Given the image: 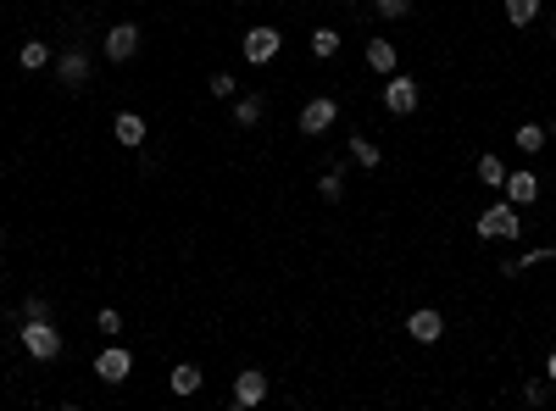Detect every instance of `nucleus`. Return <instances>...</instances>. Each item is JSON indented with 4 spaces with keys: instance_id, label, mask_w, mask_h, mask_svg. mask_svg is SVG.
I'll return each mask as SVG.
<instances>
[{
    "instance_id": "obj_30",
    "label": "nucleus",
    "mask_w": 556,
    "mask_h": 411,
    "mask_svg": "<svg viewBox=\"0 0 556 411\" xmlns=\"http://www.w3.org/2000/svg\"><path fill=\"white\" fill-rule=\"evenodd\" d=\"M184 6H200V0H184Z\"/></svg>"
},
{
    "instance_id": "obj_25",
    "label": "nucleus",
    "mask_w": 556,
    "mask_h": 411,
    "mask_svg": "<svg viewBox=\"0 0 556 411\" xmlns=\"http://www.w3.org/2000/svg\"><path fill=\"white\" fill-rule=\"evenodd\" d=\"M545 395H551V378H529V384H523V400H529V406H545Z\"/></svg>"
},
{
    "instance_id": "obj_28",
    "label": "nucleus",
    "mask_w": 556,
    "mask_h": 411,
    "mask_svg": "<svg viewBox=\"0 0 556 411\" xmlns=\"http://www.w3.org/2000/svg\"><path fill=\"white\" fill-rule=\"evenodd\" d=\"M523 267H540V261H556V250H529V256H518Z\"/></svg>"
},
{
    "instance_id": "obj_31",
    "label": "nucleus",
    "mask_w": 556,
    "mask_h": 411,
    "mask_svg": "<svg viewBox=\"0 0 556 411\" xmlns=\"http://www.w3.org/2000/svg\"><path fill=\"white\" fill-rule=\"evenodd\" d=\"M0 245H6V228H0Z\"/></svg>"
},
{
    "instance_id": "obj_29",
    "label": "nucleus",
    "mask_w": 556,
    "mask_h": 411,
    "mask_svg": "<svg viewBox=\"0 0 556 411\" xmlns=\"http://www.w3.org/2000/svg\"><path fill=\"white\" fill-rule=\"evenodd\" d=\"M545 378H551V389H556V351L545 356Z\"/></svg>"
},
{
    "instance_id": "obj_26",
    "label": "nucleus",
    "mask_w": 556,
    "mask_h": 411,
    "mask_svg": "<svg viewBox=\"0 0 556 411\" xmlns=\"http://www.w3.org/2000/svg\"><path fill=\"white\" fill-rule=\"evenodd\" d=\"M212 95L218 100H234V73H212Z\"/></svg>"
},
{
    "instance_id": "obj_20",
    "label": "nucleus",
    "mask_w": 556,
    "mask_h": 411,
    "mask_svg": "<svg viewBox=\"0 0 556 411\" xmlns=\"http://www.w3.org/2000/svg\"><path fill=\"white\" fill-rule=\"evenodd\" d=\"M512 145H518L523 156H540V151H545V128H540V122H523V128L512 133Z\"/></svg>"
},
{
    "instance_id": "obj_32",
    "label": "nucleus",
    "mask_w": 556,
    "mask_h": 411,
    "mask_svg": "<svg viewBox=\"0 0 556 411\" xmlns=\"http://www.w3.org/2000/svg\"><path fill=\"white\" fill-rule=\"evenodd\" d=\"M234 6H251V0H234Z\"/></svg>"
},
{
    "instance_id": "obj_3",
    "label": "nucleus",
    "mask_w": 556,
    "mask_h": 411,
    "mask_svg": "<svg viewBox=\"0 0 556 411\" xmlns=\"http://www.w3.org/2000/svg\"><path fill=\"white\" fill-rule=\"evenodd\" d=\"M50 67H56V84H61V90H73V95H79V90L95 79V56H90L84 45H67V50L50 61Z\"/></svg>"
},
{
    "instance_id": "obj_17",
    "label": "nucleus",
    "mask_w": 556,
    "mask_h": 411,
    "mask_svg": "<svg viewBox=\"0 0 556 411\" xmlns=\"http://www.w3.org/2000/svg\"><path fill=\"white\" fill-rule=\"evenodd\" d=\"M501 12H507V23H512V28H529V23L545 12V0H501Z\"/></svg>"
},
{
    "instance_id": "obj_10",
    "label": "nucleus",
    "mask_w": 556,
    "mask_h": 411,
    "mask_svg": "<svg viewBox=\"0 0 556 411\" xmlns=\"http://www.w3.org/2000/svg\"><path fill=\"white\" fill-rule=\"evenodd\" d=\"M262 400H267V373H256V367L234 373V406L251 411V406H262Z\"/></svg>"
},
{
    "instance_id": "obj_18",
    "label": "nucleus",
    "mask_w": 556,
    "mask_h": 411,
    "mask_svg": "<svg viewBox=\"0 0 556 411\" xmlns=\"http://www.w3.org/2000/svg\"><path fill=\"white\" fill-rule=\"evenodd\" d=\"M507 173H512V167H507V162H501L496 151H484V156H478V184H490V189H501V184H507Z\"/></svg>"
},
{
    "instance_id": "obj_13",
    "label": "nucleus",
    "mask_w": 556,
    "mask_h": 411,
    "mask_svg": "<svg viewBox=\"0 0 556 411\" xmlns=\"http://www.w3.org/2000/svg\"><path fill=\"white\" fill-rule=\"evenodd\" d=\"M501 189H507V200H512V206H534V200H540V178H534L529 167L507 173V184H501Z\"/></svg>"
},
{
    "instance_id": "obj_6",
    "label": "nucleus",
    "mask_w": 556,
    "mask_h": 411,
    "mask_svg": "<svg viewBox=\"0 0 556 411\" xmlns=\"http://www.w3.org/2000/svg\"><path fill=\"white\" fill-rule=\"evenodd\" d=\"M334 122H339V106H334L328 95H317V100H306V106H301V117H295V128L306 133V140H323V133H328Z\"/></svg>"
},
{
    "instance_id": "obj_23",
    "label": "nucleus",
    "mask_w": 556,
    "mask_h": 411,
    "mask_svg": "<svg viewBox=\"0 0 556 411\" xmlns=\"http://www.w3.org/2000/svg\"><path fill=\"white\" fill-rule=\"evenodd\" d=\"M373 17H384V23H406V17H412V0H373Z\"/></svg>"
},
{
    "instance_id": "obj_5",
    "label": "nucleus",
    "mask_w": 556,
    "mask_h": 411,
    "mask_svg": "<svg viewBox=\"0 0 556 411\" xmlns=\"http://www.w3.org/2000/svg\"><path fill=\"white\" fill-rule=\"evenodd\" d=\"M245 61H256V67H267V61H278V50H284V34H278L273 23H256V28H245Z\"/></svg>"
},
{
    "instance_id": "obj_1",
    "label": "nucleus",
    "mask_w": 556,
    "mask_h": 411,
    "mask_svg": "<svg viewBox=\"0 0 556 411\" xmlns=\"http://www.w3.org/2000/svg\"><path fill=\"white\" fill-rule=\"evenodd\" d=\"M473 228H478V239H501V245H507V239H523V217H518V206H512L507 195H501L496 206H484Z\"/></svg>"
},
{
    "instance_id": "obj_14",
    "label": "nucleus",
    "mask_w": 556,
    "mask_h": 411,
    "mask_svg": "<svg viewBox=\"0 0 556 411\" xmlns=\"http://www.w3.org/2000/svg\"><path fill=\"white\" fill-rule=\"evenodd\" d=\"M345 151H351V167H362V173H373V167L384 162V151L368 140V133H351V140H345Z\"/></svg>"
},
{
    "instance_id": "obj_9",
    "label": "nucleus",
    "mask_w": 556,
    "mask_h": 411,
    "mask_svg": "<svg viewBox=\"0 0 556 411\" xmlns=\"http://www.w3.org/2000/svg\"><path fill=\"white\" fill-rule=\"evenodd\" d=\"M406 333L417 339V345H440V333H445V317H440L434 306H417V311L406 317Z\"/></svg>"
},
{
    "instance_id": "obj_11",
    "label": "nucleus",
    "mask_w": 556,
    "mask_h": 411,
    "mask_svg": "<svg viewBox=\"0 0 556 411\" xmlns=\"http://www.w3.org/2000/svg\"><path fill=\"white\" fill-rule=\"evenodd\" d=\"M362 61H368V73H379V79H390V73H401V50H395L390 39H368V50H362Z\"/></svg>"
},
{
    "instance_id": "obj_12",
    "label": "nucleus",
    "mask_w": 556,
    "mask_h": 411,
    "mask_svg": "<svg viewBox=\"0 0 556 411\" xmlns=\"http://www.w3.org/2000/svg\"><path fill=\"white\" fill-rule=\"evenodd\" d=\"M112 140L123 151H139V145H145V117H139V111H117L112 117Z\"/></svg>"
},
{
    "instance_id": "obj_8",
    "label": "nucleus",
    "mask_w": 556,
    "mask_h": 411,
    "mask_svg": "<svg viewBox=\"0 0 556 411\" xmlns=\"http://www.w3.org/2000/svg\"><path fill=\"white\" fill-rule=\"evenodd\" d=\"M128 373H134V356H128L123 345H106V351L95 356V378H101V384H128Z\"/></svg>"
},
{
    "instance_id": "obj_7",
    "label": "nucleus",
    "mask_w": 556,
    "mask_h": 411,
    "mask_svg": "<svg viewBox=\"0 0 556 411\" xmlns=\"http://www.w3.org/2000/svg\"><path fill=\"white\" fill-rule=\"evenodd\" d=\"M417 100H423V95H417V84H412L406 73H390V79H384V111L406 117V111H417Z\"/></svg>"
},
{
    "instance_id": "obj_33",
    "label": "nucleus",
    "mask_w": 556,
    "mask_h": 411,
    "mask_svg": "<svg viewBox=\"0 0 556 411\" xmlns=\"http://www.w3.org/2000/svg\"><path fill=\"white\" fill-rule=\"evenodd\" d=\"M328 6H345V0H328Z\"/></svg>"
},
{
    "instance_id": "obj_4",
    "label": "nucleus",
    "mask_w": 556,
    "mask_h": 411,
    "mask_svg": "<svg viewBox=\"0 0 556 411\" xmlns=\"http://www.w3.org/2000/svg\"><path fill=\"white\" fill-rule=\"evenodd\" d=\"M139 45H145L139 23H112V28H106V39H101V56H106L112 67H123V61H134V56H139Z\"/></svg>"
},
{
    "instance_id": "obj_15",
    "label": "nucleus",
    "mask_w": 556,
    "mask_h": 411,
    "mask_svg": "<svg viewBox=\"0 0 556 411\" xmlns=\"http://www.w3.org/2000/svg\"><path fill=\"white\" fill-rule=\"evenodd\" d=\"M50 61H56V50H50L45 39H23V50H17V67H23V73H45Z\"/></svg>"
},
{
    "instance_id": "obj_27",
    "label": "nucleus",
    "mask_w": 556,
    "mask_h": 411,
    "mask_svg": "<svg viewBox=\"0 0 556 411\" xmlns=\"http://www.w3.org/2000/svg\"><path fill=\"white\" fill-rule=\"evenodd\" d=\"M28 317H50V300H45V295H28V300H23V322H28Z\"/></svg>"
},
{
    "instance_id": "obj_19",
    "label": "nucleus",
    "mask_w": 556,
    "mask_h": 411,
    "mask_svg": "<svg viewBox=\"0 0 556 411\" xmlns=\"http://www.w3.org/2000/svg\"><path fill=\"white\" fill-rule=\"evenodd\" d=\"M262 95H234V128H256L262 122Z\"/></svg>"
},
{
    "instance_id": "obj_16",
    "label": "nucleus",
    "mask_w": 556,
    "mask_h": 411,
    "mask_svg": "<svg viewBox=\"0 0 556 411\" xmlns=\"http://www.w3.org/2000/svg\"><path fill=\"white\" fill-rule=\"evenodd\" d=\"M200 384H206V373H200L195 362H178V367L167 373V389H173V395H195Z\"/></svg>"
},
{
    "instance_id": "obj_22",
    "label": "nucleus",
    "mask_w": 556,
    "mask_h": 411,
    "mask_svg": "<svg viewBox=\"0 0 556 411\" xmlns=\"http://www.w3.org/2000/svg\"><path fill=\"white\" fill-rule=\"evenodd\" d=\"M317 195L334 206V200H345V167H323V178H317Z\"/></svg>"
},
{
    "instance_id": "obj_34",
    "label": "nucleus",
    "mask_w": 556,
    "mask_h": 411,
    "mask_svg": "<svg viewBox=\"0 0 556 411\" xmlns=\"http://www.w3.org/2000/svg\"><path fill=\"white\" fill-rule=\"evenodd\" d=\"M551 39H556V23H551Z\"/></svg>"
},
{
    "instance_id": "obj_24",
    "label": "nucleus",
    "mask_w": 556,
    "mask_h": 411,
    "mask_svg": "<svg viewBox=\"0 0 556 411\" xmlns=\"http://www.w3.org/2000/svg\"><path fill=\"white\" fill-rule=\"evenodd\" d=\"M95 328H101L106 339H117V333H123V311H117V306H101V317H95Z\"/></svg>"
},
{
    "instance_id": "obj_21",
    "label": "nucleus",
    "mask_w": 556,
    "mask_h": 411,
    "mask_svg": "<svg viewBox=\"0 0 556 411\" xmlns=\"http://www.w3.org/2000/svg\"><path fill=\"white\" fill-rule=\"evenodd\" d=\"M339 45H345V39H339V28H312V56H317V61L339 56Z\"/></svg>"
},
{
    "instance_id": "obj_2",
    "label": "nucleus",
    "mask_w": 556,
    "mask_h": 411,
    "mask_svg": "<svg viewBox=\"0 0 556 411\" xmlns=\"http://www.w3.org/2000/svg\"><path fill=\"white\" fill-rule=\"evenodd\" d=\"M17 339H23V351H28L34 362H56V356H61V328H56L50 317H28V322L17 328Z\"/></svg>"
}]
</instances>
